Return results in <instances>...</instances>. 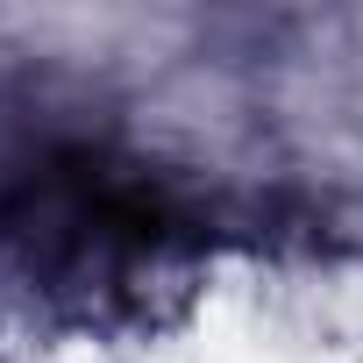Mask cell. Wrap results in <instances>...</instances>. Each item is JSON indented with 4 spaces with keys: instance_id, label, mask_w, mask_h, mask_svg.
I'll use <instances>...</instances> for the list:
<instances>
[{
    "instance_id": "cell-1",
    "label": "cell",
    "mask_w": 363,
    "mask_h": 363,
    "mask_svg": "<svg viewBox=\"0 0 363 363\" xmlns=\"http://www.w3.org/2000/svg\"><path fill=\"white\" fill-rule=\"evenodd\" d=\"M0 242L65 299H135L150 271L221 242V214L150 164L72 143L0 186Z\"/></svg>"
}]
</instances>
